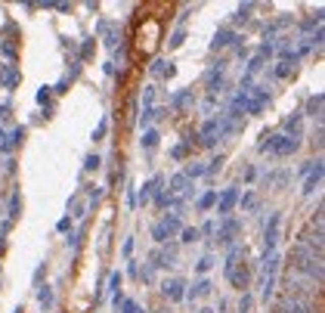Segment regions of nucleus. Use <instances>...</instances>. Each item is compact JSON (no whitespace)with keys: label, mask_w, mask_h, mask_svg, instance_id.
<instances>
[{"label":"nucleus","mask_w":325,"mask_h":313,"mask_svg":"<svg viewBox=\"0 0 325 313\" xmlns=\"http://www.w3.org/2000/svg\"><path fill=\"white\" fill-rule=\"evenodd\" d=\"M291 273H297V276L322 285V257L307 251V248H301V245H294L291 248Z\"/></svg>","instance_id":"nucleus-1"},{"label":"nucleus","mask_w":325,"mask_h":313,"mask_svg":"<svg viewBox=\"0 0 325 313\" xmlns=\"http://www.w3.org/2000/svg\"><path fill=\"white\" fill-rule=\"evenodd\" d=\"M238 254H241V248H238V245H232L223 270H226V279L232 282V289L245 292V289H248V282H251V276H248V270H245V267H238Z\"/></svg>","instance_id":"nucleus-2"},{"label":"nucleus","mask_w":325,"mask_h":313,"mask_svg":"<svg viewBox=\"0 0 325 313\" xmlns=\"http://www.w3.org/2000/svg\"><path fill=\"white\" fill-rule=\"evenodd\" d=\"M319 295V285L297 276V273H288L285 276V298H301V301H313Z\"/></svg>","instance_id":"nucleus-3"},{"label":"nucleus","mask_w":325,"mask_h":313,"mask_svg":"<svg viewBox=\"0 0 325 313\" xmlns=\"http://www.w3.org/2000/svg\"><path fill=\"white\" fill-rule=\"evenodd\" d=\"M297 146H301L297 137H266V134H263V143H260V149L269 152V155H291V152H297Z\"/></svg>","instance_id":"nucleus-4"},{"label":"nucleus","mask_w":325,"mask_h":313,"mask_svg":"<svg viewBox=\"0 0 325 313\" xmlns=\"http://www.w3.org/2000/svg\"><path fill=\"white\" fill-rule=\"evenodd\" d=\"M183 229V223H180V214H171V217H165L161 223H155L152 226V239L158 242V245H165L168 239H174L177 232Z\"/></svg>","instance_id":"nucleus-5"},{"label":"nucleus","mask_w":325,"mask_h":313,"mask_svg":"<svg viewBox=\"0 0 325 313\" xmlns=\"http://www.w3.org/2000/svg\"><path fill=\"white\" fill-rule=\"evenodd\" d=\"M273 313H316L313 301H301V298H279Z\"/></svg>","instance_id":"nucleus-6"},{"label":"nucleus","mask_w":325,"mask_h":313,"mask_svg":"<svg viewBox=\"0 0 325 313\" xmlns=\"http://www.w3.org/2000/svg\"><path fill=\"white\" fill-rule=\"evenodd\" d=\"M276 242H279V214L269 217V226H266V232H263V260H266L269 254H276Z\"/></svg>","instance_id":"nucleus-7"},{"label":"nucleus","mask_w":325,"mask_h":313,"mask_svg":"<svg viewBox=\"0 0 325 313\" xmlns=\"http://www.w3.org/2000/svg\"><path fill=\"white\" fill-rule=\"evenodd\" d=\"M235 205H238V192H235V186H229V189H223V195L217 199V214L220 217H229Z\"/></svg>","instance_id":"nucleus-8"},{"label":"nucleus","mask_w":325,"mask_h":313,"mask_svg":"<svg viewBox=\"0 0 325 313\" xmlns=\"http://www.w3.org/2000/svg\"><path fill=\"white\" fill-rule=\"evenodd\" d=\"M186 282L183 279H165V282H161V295H165L168 301H183L186 298Z\"/></svg>","instance_id":"nucleus-9"},{"label":"nucleus","mask_w":325,"mask_h":313,"mask_svg":"<svg viewBox=\"0 0 325 313\" xmlns=\"http://www.w3.org/2000/svg\"><path fill=\"white\" fill-rule=\"evenodd\" d=\"M214 232H217V239H220V242H232V236H238V232H241V220L226 217V220H223V226H220V229H214Z\"/></svg>","instance_id":"nucleus-10"},{"label":"nucleus","mask_w":325,"mask_h":313,"mask_svg":"<svg viewBox=\"0 0 325 313\" xmlns=\"http://www.w3.org/2000/svg\"><path fill=\"white\" fill-rule=\"evenodd\" d=\"M313 165H316V168L310 171V177H307V183H304V195H313L316 186H319V180H322V159H316Z\"/></svg>","instance_id":"nucleus-11"},{"label":"nucleus","mask_w":325,"mask_h":313,"mask_svg":"<svg viewBox=\"0 0 325 313\" xmlns=\"http://www.w3.org/2000/svg\"><path fill=\"white\" fill-rule=\"evenodd\" d=\"M232 41H238V34H235V31H229V28H223V31H217V34H214V44H211V47H214V50H223V47H229Z\"/></svg>","instance_id":"nucleus-12"},{"label":"nucleus","mask_w":325,"mask_h":313,"mask_svg":"<svg viewBox=\"0 0 325 313\" xmlns=\"http://www.w3.org/2000/svg\"><path fill=\"white\" fill-rule=\"evenodd\" d=\"M158 186H161V177H152V180L140 189V205H149V202H152V195L158 192Z\"/></svg>","instance_id":"nucleus-13"},{"label":"nucleus","mask_w":325,"mask_h":313,"mask_svg":"<svg viewBox=\"0 0 325 313\" xmlns=\"http://www.w3.org/2000/svg\"><path fill=\"white\" fill-rule=\"evenodd\" d=\"M211 292H214V289H211V282H208V279H201V282H195V285L186 292V298H189V301H195V298H201V295H211Z\"/></svg>","instance_id":"nucleus-14"},{"label":"nucleus","mask_w":325,"mask_h":313,"mask_svg":"<svg viewBox=\"0 0 325 313\" xmlns=\"http://www.w3.org/2000/svg\"><path fill=\"white\" fill-rule=\"evenodd\" d=\"M53 301H56V298H53V289H50V285H44V289L37 292V304L44 307V310H53Z\"/></svg>","instance_id":"nucleus-15"},{"label":"nucleus","mask_w":325,"mask_h":313,"mask_svg":"<svg viewBox=\"0 0 325 313\" xmlns=\"http://www.w3.org/2000/svg\"><path fill=\"white\" fill-rule=\"evenodd\" d=\"M22 140H25V127H16L13 134H7V146H4V152H13Z\"/></svg>","instance_id":"nucleus-16"},{"label":"nucleus","mask_w":325,"mask_h":313,"mask_svg":"<svg viewBox=\"0 0 325 313\" xmlns=\"http://www.w3.org/2000/svg\"><path fill=\"white\" fill-rule=\"evenodd\" d=\"M19 214H22V195L13 192V195H10V217H7V220L13 223V220H19Z\"/></svg>","instance_id":"nucleus-17"},{"label":"nucleus","mask_w":325,"mask_h":313,"mask_svg":"<svg viewBox=\"0 0 325 313\" xmlns=\"http://www.w3.org/2000/svg\"><path fill=\"white\" fill-rule=\"evenodd\" d=\"M19 84V71H16V65H4V87L10 90V87H16Z\"/></svg>","instance_id":"nucleus-18"},{"label":"nucleus","mask_w":325,"mask_h":313,"mask_svg":"<svg viewBox=\"0 0 325 313\" xmlns=\"http://www.w3.org/2000/svg\"><path fill=\"white\" fill-rule=\"evenodd\" d=\"M307 112L313 115V118H316V121L322 118V93H316V96H310V102H307Z\"/></svg>","instance_id":"nucleus-19"},{"label":"nucleus","mask_w":325,"mask_h":313,"mask_svg":"<svg viewBox=\"0 0 325 313\" xmlns=\"http://www.w3.org/2000/svg\"><path fill=\"white\" fill-rule=\"evenodd\" d=\"M158 140H161V137H158V131H152V127H149V131H143V149H146V152H152V149L158 146Z\"/></svg>","instance_id":"nucleus-20"},{"label":"nucleus","mask_w":325,"mask_h":313,"mask_svg":"<svg viewBox=\"0 0 325 313\" xmlns=\"http://www.w3.org/2000/svg\"><path fill=\"white\" fill-rule=\"evenodd\" d=\"M192 99H195V96H192V90H183V93H177V96H174V109L180 112V109L192 106Z\"/></svg>","instance_id":"nucleus-21"},{"label":"nucleus","mask_w":325,"mask_h":313,"mask_svg":"<svg viewBox=\"0 0 325 313\" xmlns=\"http://www.w3.org/2000/svg\"><path fill=\"white\" fill-rule=\"evenodd\" d=\"M186 186H189V177H186V174H177V177L171 180V192H183Z\"/></svg>","instance_id":"nucleus-22"},{"label":"nucleus","mask_w":325,"mask_h":313,"mask_svg":"<svg viewBox=\"0 0 325 313\" xmlns=\"http://www.w3.org/2000/svg\"><path fill=\"white\" fill-rule=\"evenodd\" d=\"M214 202H217V192L211 189V192H205V195H201V199H198V208H201V211H208V208H211Z\"/></svg>","instance_id":"nucleus-23"},{"label":"nucleus","mask_w":325,"mask_h":313,"mask_svg":"<svg viewBox=\"0 0 325 313\" xmlns=\"http://www.w3.org/2000/svg\"><path fill=\"white\" fill-rule=\"evenodd\" d=\"M180 239H183V242H195V239H198V229H195V226H183V229H180Z\"/></svg>","instance_id":"nucleus-24"},{"label":"nucleus","mask_w":325,"mask_h":313,"mask_svg":"<svg viewBox=\"0 0 325 313\" xmlns=\"http://www.w3.org/2000/svg\"><path fill=\"white\" fill-rule=\"evenodd\" d=\"M121 282H124V276H121V273H112V276H109V285H112V295H118V292H121Z\"/></svg>","instance_id":"nucleus-25"},{"label":"nucleus","mask_w":325,"mask_h":313,"mask_svg":"<svg viewBox=\"0 0 325 313\" xmlns=\"http://www.w3.org/2000/svg\"><path fill=\"white\" fill-rule=\"evenodd\" d=\"M99 165H102L99 155H87V159H84V171H96Z\"/></svg>","instance_id":"nucleus-26"},{"label":"nucleus","mask_w":325,"mask_h":313,"mask_svg":"<svg viewBox=\"0 0 325 313\" xmlns=\"http://www.w3.org/2000/svg\"><path fill=\"white\" fill-rule=\"evenodd\" d=\"M105 131H109V121H105V118H102V121H99V124H96V131H93V143H99V140H102V137H105Z\"/></svg>","instance_id":"nucleus-27"},{"label":"nucleus","mask_w":325,"mask_h":313,"mask_svg":"<svg viewBox=\"0 0 325 313\" xmlns=\"http://www.w3.org/2000/svg\"><path fill=\"white\" fill-rule=\"evenodd\" d=\"M291 68H294V62H279V68H276L273 74H276V77H285V74H288Z\"/></svg>","instance_id":"nucleus-28"},{"label":"nucleus","mask_w":325,"mask_h":313,"mask_svg":"<svg viewBox=\"0 0 325 313\" xmlns=\"http://www.w3.org/2000/svg\"><path fill=\"white\" fill-rule=\"evenodd\" d=\"M211 267H214V257H211V254H205V257L198 260V273H208Z\"/></svg>","instance_id":"nucleus-29"},{"label":"nucleus","mask_w":325,"mask_h":313,"mask_svg":"<svg viewBox=\"0 0 325 313\" xmlns=\"http://www.w3.org/2000/svg\"><path fill=\"white\" fill-rule=\"evenodd\" d=\"M183 41H186V31H183V28H180V31H174V37H171V50H174V47H180Z\"/></svg>","instance_id":"nucleus-30"},{"label":"nucleus","mask_w":325,"mask_h":313,"mask_svg":"<svg viewBox=\"0 0 325 313\" xmlns=\"http://www.w3.org/2000/svg\"><path fill=\"white\" fill-rule=\"evenodd\" d=\"M50 93H53V87H40L37 90V102H50Z\"/></svg>","instance_id":"nucleus-31"},{"label":"nucleus","mask_w":325,"mask_h":313,"mask_svg":"<svg viewBox=\"0 0 325 313\" xmlns=\"http://www.w3.org/2000/svg\"><path fill=\"white\" fill-rule=\"evenodd\" d=\"M186 152H189V146L183 143V146H174L171 149V155H174V159H186Z\"/></svg>","instance_id":"nucleus-32"},{"label":"nucleus","mask_w":325,"mask_h":313,"mask_svg":"<svg viewBox=\"0 0 325 313\" xmlns=\"http://www.w3.org/2000/svg\"><path fill=\"white\" fill-rule=\"evenodd\" d=\"M121 313H140L137 301H124V304H121Z\"/></svg>","instance_id":"nucleus-33"},{"label":"nucleus","mask_w":325,"mask_h":313,"mask_svg":"<svg viewBox=\"0 0 325 313\" xmlns=\"http://www.w3.org/2000/svg\"><path fill=\"white\" fill-rule=\"evenodd\" d=\"M56 229H59V232H71V217H62V220L56 223Z\"/></svg>","instance_id":"nucleus-34"},{"label":"nucleus","mask_w":325,"mask_h":313,"mask_svg":"<svg viewBox=\"0 0 325 313\" xmlns=\"http://www.w3.org/2000/svg\"><path fill=\"white\" fill-rule=\"evenodd\" d=\"M68 84H71V81H68V74H65V77H62V81H59L53 90H56V93H65V87H68Z\"/></svg>","instance_id":"nucleus-35"},{"label":"nucleus","mask_w":325,"mask_h":313,"mask_svg":"<svg viewBox=\"0 0 325 313\" xmlns=\"http://www.w3.org/2000/svg\"><path fill=\"white\" fill-rule=\"evenodd\" d=\"M214 229H217V226H214V223H211V220H208V223H205V226H201V229H198V236H201V232H205V236H211V232H214Z\"/></svg>","instance_id":"nucleus-36"},{"label":"nucleus","mask_w":325,"mask_h":313,"mask_svg":"<svg viewBox=\"0 0 325 313\" xmlns=\"http://www.w3.org/2000/svg\"><path fill=\"white\" fill-rule=\"evenodd\" d=\"M121 251H124V257H130V251H133V239H124V248H121Z\"/></svg>","instance_id":"nucleus-37"},{"label":"nucleus","mask_w":325,"mask_h":313,"mask_svg":"<svg viewBox=\"0 0 325 313\" xmlns=\"http://www.w3.org/2000/svg\"><path fill=\"white\" fill-rule=\"evenodd\" d=\"M90 50H93V37H90V41L84 44V50H80V56H90Z\"/></svg>","instance_id":"nucleus-38"},{"label":"nucleus","mask_w":325,"mask_h":313,"mask_svg":"<svg viewBox=\"0 0 325 313\" xmlns=\"http://www.w3.org/2000/svg\"><path fill=\"white\" fill-rule=\"evenodd\" d=\"M4 146H7V131L0 127V149H4Z\"/></svg>","instance_id":"nucleus-39"},{"label":"nucleus","mask_w":325,"mask_h":313,"mask_svg":"<svg viewBox=\"0 0 325 313\" xmlns=\"http://www.w3.org/2000/svg\"><path fill=\"white\" fill-rule=\"evenodd\" d=\"M198 313H214V310H211V307H201V310H198Z\"/></svg>","instance_id":"nucleus-40"},{"label":"nucleus","mask_w":325,"mask_h":313,"mask_svg":"<svg viewBox=\"0 0 325 313\" xmlns=\"http://www.w3.org/2000/svg\"><path fill=\"white\" fill-rule=\"evenodd\" d=\"M13 313H25V310H22V307H16V310H13Z\"/></svg>","instance_id":"nucleus-41"}]
</instances>
